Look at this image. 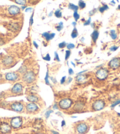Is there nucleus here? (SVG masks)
<instances>
[{"label":"nucleus","mask_w":120,"mask_h":134,"mask_svg":"<svg viewBox=\"0 0 120 134\" xmlns=\"http://www.w3.org/2000/svg\"><path fill=\"white\" fill-rule=\"evenodd\" d=\"M66 48H67L68 50H72V49H74V48H75V45H74V44L69 43L66 45Z\"/></svg>","instance_id":"f704fd0d"},{"label":"nucleus","mask_w":120,"mask_h":134,"mask_svg":"<svg viewBox=\"0 0 120 134\" xmlns=\"http://www.w3.org/2000/svg\"><path fill=\"white\" fill-rule=\"evenodd\" d=\"M84 104L81 102H78L76 103L74 107V109L76 111H81L84 108Z\"/></svg>","instance_id":"dca6fc26"},{"label":"nucleus","mask_w":120,"mask_h":134,"mask_svg":"<svg viewBox=\"0 0 120 134\" xmlns=\"http://www.w3.org/2000/svg\"><path fill=\"white\" fill-rule=\"evenodd\" d=\"M87 70H84V71H81L79 72H78L77 73V75H79V74H82V73H83L84 72H87Z\"/></svg>","instance_id":"864d4df0"},{"label":"nucleus","mask_w":120,"mask_h":134,"mask_svg":"<svg viewBox=\"0 0 120 134\" xmlns=\"http://www.w3.org/2000/svg\"><path fill=\"white\" fill-rule=\"evenodd\" d=\"M86 79H87V78H86L85 75L84 74L77 75V76H76V81L78 82H83L84 81H85Z\"/></svg>","instance_id":"f3484780"},{"label":"nucleus","mask_w":120,"mask_h":134,"mask_svg":"<svg viewBox=\"0 0 120 134\" xmlns=\"http://www.w3.org/2000/svg\"><path fill=\"white\" fill-rule=\"evenodd\" d=\"M66 81V76H64L61 78V81H60V82H61V84H64Z\"/></svg>","instance_id":"79ce46f5"},{"label":"nucleus","mask_w":120,"mask_h":134,"mask_svg":"<svg viewBox=\"0 0 120 134\" xmlns=\"http://www.w3.org/2000/svg\"><path fill=\"white\" fill-rule=\"evenodd\" d=\"M65 121L64 120H63L62 122H61V126H62V127H64V125H65Z\"/></svg>","instance_id":"5fc2aeb1"},{"label":"nucleus","mask_w":120,"mask_h":134,"mask_svg":"<svg viewBox=\"0 0 120 134\" xmlns=\"http://www.w3.org/2000/svg\"><path fill=\"white\" fill-rule=\"evenodd\" d=\"M55 16L58 18H60L62 17V12L60 11V9H57L56 11V12H54Z\"/></svg>","instance_id":"a878e982"},{"label":"nucleus","mask_w":120,"mask_h":134,"mask_svg":"<svg viewBox=\"0 0 120 134\" xmlns=\"http://www.w3.org/2000/svg\"><path fill=\"white\" fill-rule=\"evenodd\" d=\"M71 51L68 50H66L65 51V60H68V58H69V57H70L71 55Z\"/></svg>","instance_id":"7c9ffc66"},{"label":"nucleus","mask_w":120,"mask_h":134,"mask_svg":"<svg viewBox=\"0 0 120 134\" xmlns=\"http://www.w3.org/2000/svg\"><path fill=\"white\" fill-rule=\"evenodd\" d=\"M72 25L73 26H74V27H75L76 25H77V22H72Z\"/></svg>","instance_id":"13d9d810"},{"label":"nucleus","mask_w":120,"mask_h":134,"mask_svg":"<svg viewBox=\"0 0 120 134\" xmlns=\"http://www.w3.org/2000/svg\"><path fill=\"white\" fill-rule=\"evenodd\" d=\"M71 64H72V65H73V66H74V67H75V64L74 63H73V62H71Z\"/></svg>","instance_id":"052dcab7"},{"label":"nucleus","mask_w":120,"mask_h":134,"mask_svg":"<svg viewBox=\"0 0 120 134\" xmlns=\"http://www.w3.org/2000/svg\"><path fill=\"white\" fill-rule=\"evenodd\" d=\"M110 37H111V38L113 40H116L117 38V35L116 31L115 30H111L110 31Z\"/></svg>","instance_id":"4be33fe9"},{"label":"nucleus","mask_w":120,"mask_h":134,"mask_svg":"<svg viewBox=\"0 0 120 134\" xmlns=\"http://www.w3.org/2000/svg\"><path fill=\"white\" fill-rule=\"evenodd\" d=\"M90 25H91V27H93V28H95V24H94V23H93V24H92V23H91Z\"/></svg>","instance_id":"bf43d9fd"},{"label":"nucleus","mask_w":120,"mask_h":134,"mask_svg":"<svg viewBox=\"0 0 120 134\" xmlns=\"http://www.w3.org/2000/svg\"><path fill=\"white\" fill-rule=\"evenodd\" d=\"M36 75L35 73L33 71H27L25 73H24L22 76V80L26 84H32L35 81Z\"/></svg>","instance_id":"f257e3e1"},{"label":"nucleus","mask_w":120,"mask_h":134,"mask_svg":"<svg viewBox=\"0 0 120 134\" xmlns=\"http://www.w3.org/2000/svg\"><path fill=\"white\" fill-rule=\"evenodd\" d=\"M66 45H67V44H66V42L65 41H63V42H61V43H60L59 44H58V47H59L60 48L62 49V48H65V47H66Z\"/></svg>","instance_id":"72a5a7b5"},{"label":"nucleus","mask_w":120,"mask_h":134,"mask_svg":"<svg viewBox=\"0 0 120 134\" xmlns=\"http://www.w3.org/2000/svg\"><path fill=\"white\" fill-rule=\"evenodd\" d=\"M97 9H92V11H90V12H89V15H90V16L93 15L95 13H96V12H97Z\"/></svg>","instance_id":"ea45409f"},{"label":"nucleus","mask_w":120,"mask_h":134,"mask_svg":"<svg viewBox=\"0 0 120 134\" xmlns=\"http://www.w3.org/2000/svg\"><path fill=\"white\" fill-rule=\"evenodd\" d=\"M33 45H34V47L36 48L37 49L38 48V45L36 43V42L35 41H33Z\"/></svg>","instance_id":"3c124183"},{"label":"nucleus","mask_w":120,"mask_h":134,"mask_svg":"<svg viewBox=\"0 0 120 134\" xmlns=\"http://www.w3.org/2000/svg\"><path fill=\"white\" fill-rule=\"evenodd\" d=\"M58 108H59V106L57 104H54V106H53V109H58Z\"/></svg>","instance_id":"09e8293b"},{"label":"nucleus","mask_w":120,"mask_h":134,"mask_svg":"<svg viewBox=\"0 0 120 134\" xmlns=\"http://www.w3.org/2000/svg\"><path fill=\"white\" fill-rule=\"evenodd\" d=\"M11 131V127L8 124L4 122L0 125V131L3 134H7L10 132Z\"/></svg>","instance_id":"ddd939ff"},{"label":"nucleus","mask_w":120,"mask_h":134,"mask_svg":"<svg viewBox=\"0 0 120 134\" xmlns=\"http://www.w3.org/2000/svg\"><path fill=\"white\" fill-rule=\"evenodd\" d=\"M118 48V47L113 46V47H111V48H110V50L111 51H112V52H114V51H116L117 50Z\"/></svg>","instance_id":"58836bf2"},{"label":"nucleus","mask_w":120,"mask_h":134,"mask_svg":"<svg viewBox=\"0 0 120 134\" xmlns=\"http://www.w3.org/2000/svg\"><path fill=\"white\" fill-rule=\"evenodd\" d=\"M39 109L38 106L35 102H30L26 106V110L28 112L30 113H33L36 112Z\"/></svg>","instance_id":"9b49d317"},{"label":"nucleus","mask_w":120,"mask_h":134,"mask_svg":"<svg viewBox=\"0 0 120 134\" xmlns=\"http://www.w3.org/2000/svg\"><path fill=\"white\" fill-rule=\"evenodd\" d=\"M42 36L44 38L45 40H46L47 41H49L51 40H50V34L49 32H44V33L42 34Z\"/></svg>","instance_id":"5701e85b"},{"label":"nucleus","mask_w":120,"mask_h":134,"mask_svg":"<svg viewBox=\"0 0 120 134\" xmlns=\"http://www.w3.org/2000/svg\"><path fill=\"white\" fill-rule=\"evenodd\" d=\"M55 36H56V34L55 33H51L50 34V40H53Z\"/></svg>","instance_id":"a18cd8bd"},{"label":"nucleus","mask_w":120,"mask_h":134,"mask_svg":"<svg viewBox=\"0 0 120 134\" xmlns=\"http://www.w3.org/2000/svg\"><path fill=\"white\" fill-rule=\"evenodd\" d=\"M73 17H74V19H75V21H77L79 19L80 16H79V15L77 11H74V14H73Z\"/></svg>","instance_id":"2f4dec72"},{"label":"nucleus","mask_w":120,"mask_h":134,"mask_svg":"<svg viewBox=\"0 0 120 134\" xmlns=\"http://www.w3.org/2000/svg\"><path fill=\"white\" fill-rule=\"evenodd\" d=\"M11 28H12L13 29H15L16 30H17L18 29V25H17V24H13L12 25H11Z\"/></svg>","instance_id":"37998d69"},{"label":"nucleus","mask_w":120,"mask_h":134,"mask_svg":"<svg viewBox=\"0 0 120 134\" xmlns=\"http://www.w3.org/2000/svg\"><path fill=\"white\" fill-rule=\"evenodd\" d=\"M76 130L79 134H85L88 131V127L86 124L80 123L77 125Z\"/></svg>","instance_id":"6e6552de"},{"label":"nucleus","mask_w":120,"mask_h":134,"mask_svg":"<svg viewBox=\"0 0 120 134\" xmlns=\"http://www.w3.org/2000/svg\"><path fill=\"white\" fill-rule=\"evenodd\" d=\"M109 9V7H108V6L107 5H104L103 6H101V7H100V8H99V11H100V12L101 13H103L104 11H105L106 10H107V9Z\"/></svg>","instance_id":"b1692460"},{"label":"nucleus","mask_w":120,"mask_h":134,"mask_svg":"<svg viewBox=\"0 0 120 134\" xmlns=\"http://www.w3.org/2000/svg\"><path fill=\"white\" fill-rule=\"evenodd\" d=\"M14 62V58L11 56H6L2 59V63L5 66H9Z\"/></svg>","instance_id":"4468645a"},{"label":"nucleus","mask_w":120,"mask_h":134,"mask_svg":"<svg viewBox=\"0 0 120 134\" xmlns=\"http://www.w3.org/2000/svg\"><path fill=\"white\" fill-rule=\"evenodd\" d=\"M118 9H120V5H118Z\"/></svg>","instance_id":"e2e57ef3"},{"label":"nucleus","mask_w":120,"mask_h":134,"mask_svg":"<svg viewBox=\"0 0 120 134\" xmlns=\"http://www.w3.org/2000/svg\"><path fill=\"white\" fill-rule=\"evenodd\" d=\"M68 73L69 75H73L74 73V71H73V69H72V68H69L68 69Z\"/></svg>","instance_id":"c03bdc74"},{"label":"nucleus","mask_w":120,"mask_h":134,"mask_svg":"<svg viewBox=\"0 0 120 134\" xmlns=\"http://www.w3.org/2000/svg\"><path fill=\"white\" fill-rule=\"evenodd\" d=\"M5 78L6 81H16L19 78L18 73L15 72H10L6 73L5 75Z\"/></svg>","instance_id":"1a4fd4ad"},{"label":"nucleus","mask_w":120,"mask_h":134,"mask_svg":"<svg viewBox=\"0 0 120 134\" xmlns=\"http://www.w3.org/2000/svg\"><path fill=\"white\" fill-rule=\"evenodd\" d=\"M50 79H51V81L53 82L54 83V84H56V83L57 82V80H56V78H54L53 77H51V78H50Z\"/></svg>","instance_id":"49530a36"},{"label":"nucleus","mask_w":120,"mask_h":134,"mask_svg":"<svg viewBox=\"0 0 120 134\" xmlns=\"http://www.w3.org/2000/svg\"><path fill=\"white\" fill-rule=\"evenodd\" d=\"M23 123V120L21 117H17L13 118L11 120V127L14 129H18L20 128Z\"/></svg>","instance_id":"20e7f679"},{"label":"nucleus","mask_w":120,"mask_h":134,"mask_svg":"<svg viewBox=\"0 0 120 134\" xmlns=\"http://www.w3.org/2000/svg\"><path fill=\"white\" fill-rule=\"evenodd\" d=\"M11 92L14 94H19L23 91V86L20 83H16L11 88Z\"/></svg>","instance_id":"9d476101"},{"label":"nucleus","mask_w":120,"mask_h":134,"mask_svg":"<svg viewBox=\"0 0 120 134\" xmlns=\"http://www.w3.org/2000/svg\"><path fill=\"white\" fill-rule=\"evenodd\" d=\"M52 133H53V134H59V133H58V132L57 131H52Z\"/></svg>","instance_id":"4d7b16f0"},{"label":"nucleus","mask_w":120,"mask_h":134,"mask_svg":"<svg viewBox=\"0 0 120 134\" xmlns=\"http://www.w3.org/2000/svg\"><path fill=\"white\" fill-rule=\"evenodd\" d=\"M117 115H118V117H120V113H118H118H117Z\"/></svg>","instance_id":"680f3d73"},{"label":"nucleus","mask_w":120,"mask_h":134,"mask_svg":"<svg viewBox=\"0 0 120 134\" xmlns=\"http://www.w3.org/2000/svg\"><path fill=\"white\" fill-rule=\"evenodd\" d=\"M91 18H89V19H88V20H87L85 22H84V26H87V25H90L91 23Z\"/></svg>","instance_id":"4c0bfd02"},{"label":"nucleus","mask_w":120,"mask_h":134,"mask_svg":"<svg viewBox=\"0 0 120 134\" xmlns=\"http://www.w3.org/2000/svg\"></svg>","instance_id":"69168bd1"},{"label":"nucleus","mask_w":120,"mask_h":134,"mask_svg":"<svg viewBox=\"0 0 120 134\" xmlns=\"http://www.w3.org/2000/svg\"><path fill=\"white\" fill-rule=\"evenodd\" d=\"M72 81V78L71 77H69L68 79L67 80V84H69V83H71Z\"/></svg>","instance_id":"8fccbe9b"},{"label":"nucleus","mask_w":120,"mask_h":134,"mask_svg":"<svg viewBox=\"0 0 120 134\" xmlns=\"http://www.w3.org/2000/svg\"><path fill=\"white\" fill-rule=\"evenodd\" d=\"M80 1H82V0H80Z\"/></svg>","instance_id":"338daca9"},{"label":"nucleus","mask_w":120,"mask_h":134,"mask_svg":"<svg viewBox=\"0 0 120 134\" xmlns=\"http://www.w3.org/2000/svg\"><path fill=\"white\" fill-rule=\"evenodd\" d=\"M32 10V8H30V7L27 8H26V9H25V12H30V11H31Z\"/></svg>","instance_id":"de8ad7c7"},{"label":"nucleus","mask_w":120,"mask_h":134,"mask_svg":"<svg viewBox=\"0 0 120 134\" xmlns=\"http://www.w3.org/2000/svg\"><path fill=\"white\" fill-rule=\"evenodd\" d=\"M11 109L17 112H21L23 111L24 106L23 104L20 102H14L11 105Z\"/></svg>","instance_id":"0eeeda50"},{"label":"nucleus","mask_w":120,"mask_h":134,"mask_svg":"<svg viewBox=\"0 0 120 134\" xmlns=\"http://www.w3.org/2000/svg\"><path fill=\"white\" fill-rule=\"evenodd\" d=\"M118 105H120V99H118V100L115 101L114 102L111 104V108H114L116 106H117Z\"/></svg>","instance_id":"cd10ccee"},{"label":"nucleus","mask_w":120,"mask_h":134,"mask_svg":"<svg viewBox=\"0 0 120 134\" xmlns=\"http://www.w3.org/2000/svg\"><path fill=\"white\" fill-rule=\"evenodd\" d=\"M27 71V68L25 65H22L20 68L18 69V72L20 73H25Z\"/></svg>","instance_id":"aec40b11"},{"label":"nucleus","mask_w":120,"mask_h":134,"mask_svg":"<svg viewBox=\"0 0 120 134\" xmlns=\"http://www.w3.org/2000/svg\"><path fill=\"white\" fill-rule=\"evenodd\" d=\"M33 16H34V13H32V15L31 16V18H30V26H31L32 24H33V22H34Z\"/></svg>","instance_id":"a19ab883"},{"label":"nucleus","mask_w":120,"mask_h":134,"mask_svg":"<svg viewBox=\"0 0 120 134\" xmlns=\"http://www.w3.org/2000/svg\"><path fill=\"white\" fill-rule=\"evenodd\" d=\"M99 37V32L98 30H94L91 34L92 40L94 42H96L97 40H98Z\"/></svg>","instance_id":"a211bd4d"},{"label":"nucleus","mask_w":120,"mask_h":134,"mask_svg":"<svg viewBox=\"0 0 120 134\" xmlns=\"http://www.w3.org/2000/svg\"><path fill=\"white\" fill-rule=\"evenodd\" d=\"M68 8L71 9V10H73L74 11H77L78 10L79 7L78 6L76 5L72 4V3H69L68 5Z\"/></svg>","instance_id":"6ab92c4d"},{"label":"nucleus","mask_w":120,"mask_h":134,"mask_svg":"<svg viewBox=\"0 0 120 134\" xmlns=\"http://www.w3.org/2000/svg\"><path fill=\"white\" fill-rule=\"evenodd\" d=\"M43 58L44 60H45V61H50V60H51V57L50 56L49 54H47L46 55V56L43 57Z\"/></svg>","instance_id":"e433bc0d"},{"label":"nucleus","mask_w":120,"mask_h":134,"mask_svg":"<svg viewBox=\"0 0 120 134\" xmlns=\"http://www.w3.org/2000/svg\"><path fill=\"white\" fill-rule=\"evenodd\" d=\"M53 112V110H51V109H50V110H48L47 111H46V112L45 113V117L47 119H48V118L50 117V116L51 115V114H52Z\"/></svg>","instance_id":"473e14b6"},{"label":"nucleus","mask_w":120,"mask_h":134,"mask_svg":"<svg viewBox=\"0 0 120 134\" xmlns=\"http://www.w3.org/2000/svg\"><path fill=\"white\" fill-rule=\"evenodd\" d=\"M95 75L97 79L99 80H105L107 79L108 76V71L105 68H101L97 70L95 73Z\"/></svg>","instance_id":"f03ea898"},{"label":"nucleus","mask_w":120,"mask_h":134,"mask_svg":"<svg viewBox=\"0 0 120 134\" xmlns=\"http://www.w3.org/2000/svg\"><path fill=\"white\" fill-rule=\"evenodd\" d=\"M72 101L69 98H64L61 99L59 102L58 106L62 109H67L72 106Z\"/></svg>","instance_id":"7ed1b4c3"},{"label":"nucleus","mask_w":120,"mask_h":134,"mask_svg":"<svg viewBox=\"0 0 120 134\" xmlns=\"http://www.w3.org/2000/svg\"><path fill=\"white\" fill-rule=\"evenodd\" d=\"M14 1H15V3H17V4L21 5L22 6L25 5L26 4V2H27L26 0H14Z\"/></svg>","instance_id":"393cba45"},{"label":"nucleus","mask_w":120,"mask_h":134,"mask_svg":"<svg viewBox=\"0 0 120 134\" xmlns=\"http://www.w3.org/2000/svg\"><path fill=\"white\" fill-rule=\"evenodd\" d=\"M1 78H2V75H1V74H0V79H1Z\"/></svg>","instance_id":"0e129e2a"},{"label":"nucleus","mask_w":120,"mask_h":134,"mask_svg":"<svg viewBox=\"0 0 120 134\" xmlns=\"http://www.w3.org/2000/svg\"><path fill=\"white\" fill-rule=\"evenodd\" d=\"M56 28L57 30L58 31H61L62 30V28H63V22H59L58 25L57 26Z\"/></svg>","instance_id":"c756f323"},{"label":"nucleus","mask_w":120,"mask_h":134,"mask_svg":"<svg viewBox=\"0 0 120 134\" xmlns=\"http://www.w3.org/2000/svg\"><path fill=\"white\" fill-rule=\"evenodd\" d=\"M54 60L55 61H57L58 62L60 61V58H59V55H58V53L57 52H55L54 53Z\"/></svg>","instance_id":"c9c22d12"},{"label":"nucleus","mask_w":120,"mask_h":134,"mask_svg":"<svg viewBox=\"0 0 120 134\" xmlns=\"http://www.w3.org/2000/svg\"><path fill=\"white\" fill-rule=\"evenodd\" d=\"M0 55H1V54H0Z\"/></svg>","instance_id":"774afa93"},{"label":"nucleus","mask_w":120,"mask_h":134,"mask_svg":"<svg viewBox=\"0 0 120 134\" xmlns=\"http://www.w3.org/2000/svg\"><path fill=\"white\" fill-rule=\"evenodd\" d=\"M27 101H28L30 102H37L39 100L38 97L35 95L31 94L30 95L27 96Z\"/></svg>","instance_id":"2eb2a0df"},{"label":"nucleus","mask_w":120,"mask_h":134,"mask_svg":"<svg viewBox=\"0 0 120 134\" xmlns=\"http://www.w3.org/2000/svg\"><path fill=\"white\" fill-rule=\"evenodd\" d=\"M78 35V34L77 29L76 28V27H74V29H73V31H72V33H71V37L72 38H75L77 37Z\"/></svg>","instance_id":"412c9836"},{"label":"nucleus","mask_w":120,"mask_h":134,"mask_svg":"<svg viewBox=\"0 0 120 134\" xmlns=\"http://www.w3.org/2000/svg\"><path fill=\"white\" fill-rule=\"evenodd\" d=\"M86 4L83 1H79L78 2V7L80 8L81 9H84L85 8Z\"/></svg>","instance_id":"c85d7f7f"},{"label":"nucleus","mask_w":120,"mask_h":134,"mask_svg":"<svg viewBox=\"0 0 120 134\" xmlns=\"http://www.w3.org/2000/svg\"><path fill=\"white\" fill-rule=\"evenodd\" d=\"M45 80V84L48 85H50V81H49V74H48V71H47L46 73V75H45V77L44 78Z\"/></svg>","instance_id":"bb28decb"},{"label":"nucleus","mask_w":120,"mask_h":134,"mask_svg":"<svg viewBox=\"0 0 120 134\" xmlns=\"http://www.w3.org/2000/svg\"><path fill=\"white\" fill-rule=\"evenodd\" d=\"M9 14L12 15H15L20 12V8L17 5H11L8 8Z\"/></svg>","instance_id":"f8f14e48"},{"label":"nucleus","mask_w":120,"mask_h":134,"mask_svg":"<svg viewBox=\"0 0 120 134\" xmlns=\"http://www.w3.org/2000/svg\"><path fill=\"white\" fill-rule=\"evenodd\" d=\"M21 9H22V10H24V9H25L26 8H27V6H26L25 5H23V6H21Z\"/></svg>","instance_id":"6e6d98bb"},{"label":"nucleus","mask_w":120,"mask_h":134,"mask_svg":"<svg viewBox=\"0 0 120 134\" xmlns=\"http://www.w3.org/2000/svg\"><path fill=\"white\" fill-rule=\"evenodd\" d=\"M4 44V41H3L2 38H0V46H1V45H2Z\"/></svg>","instance_id":"603ef678"},{"label":"nucleus","mask_w":120,"mask_h":134,"mask_svg":"<svg viewBox=\"0 0 120 134\" xmlns=\"http://www.w3.org/2000/svg\"><path fill=\"white\" fill-rule=\"evenodd\" d=\"M105 103L103 100H97L93 102L92 105V108L94 111H101L104 108Z\"/></svg>","instance_id":"39448f33"},{"label":"nucleus","mask_w":120,"mask_h":134,"mask_svg":"<svg viewBox=\"0 0 120 134\" xmlns=\"http://www.w3.org/2000/svg\"><path fill=\"white\" fill-rule=\"evenodd\" d=\"M108 66L113 69H117L120 67V58H113L108 63Z\"/></svg>","instance_id":"423d86ee"}]
</instances>
